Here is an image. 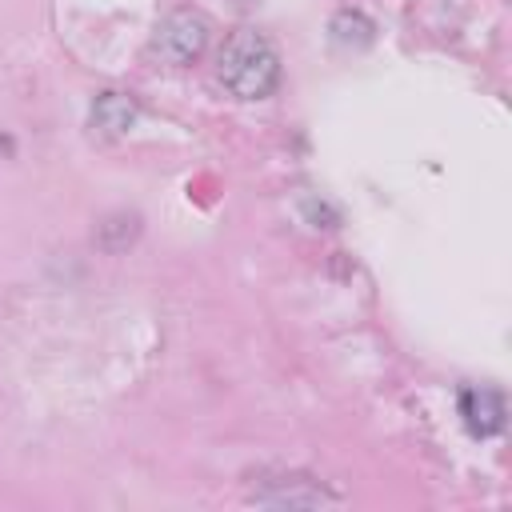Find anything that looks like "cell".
I'll use <instances>...</instances> for the list:
<instances>
[{
  "label": "cell",
  "instance_id": "7a4b0ae2",
  "mask_svg": "<svg viewBox=\"0 0 512 512\" xmlns=\"http://www.w3.org/2000/svg\"><path fill=\"white\" fill-rule=\"evenodd\" d=\"M204 44H208V20L200 12H192V8H176L156 24L148 48H152L156 60L180 68V64H192L204 52Z\"/></svg>",
  "mask_w": 512,
  "mask_h": 512
},
{
  "label": "cell",
  "instance_id": "6da1fadb",
  "mask_svg": "<svg viewBox=\"0 0 512 512\" xmlns=\"http://www.w3.org/2000/svg\"><path fill=\"white\" fill-rule=\"evenodd\" d=\"M216 80L236 100H264L280 84V56L256 28H236L216 52Z\"/></svg>",
  "mask_w": 512,
  "mask_h": 512
},
{
  "label": "cell",
  "instance_id": "3957f363",
  "mask_svg": "<svg viewBox=\"0 0 512 512\" xmlns=\"http://www.w3.org/2000/svg\"><path fill=\"white\" fill-rule=\"evenodd\" d=\"M460 416L472 436H492L504 428V396L496 388H464L460 392Z\"/></svg>",
  "mask_w": 512,
  "mask_h": 512
},
{
  "label": "cell",
  "instance_id": "277c9868",
  "mask_svg": "<svg viewBox=\"0 0 512 512\" xmlns=\"http://www.w3.org/2000/svg\"><path fill=\"white\" fill-rule=\"evenodd\" d=\"M136 116H140V108L124 92H100L92 104V128H100L104 136H124L136 124Z\"/></svg>",
  "mask_w": 512,
  "mask_h": 512
}]
</instances>
